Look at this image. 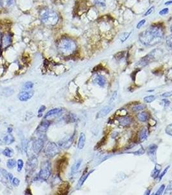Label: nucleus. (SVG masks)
Returning a JSON list of instances; mask_svg holds the SVG:
<instances>
[{
	"label": "nucleus",
	"mask_w": 172,
	"mask_h": 195,
	"mask_svg": "<svg viewBox=\"0 0 172 195\" xmlns=\"http://www.w3.org/2000/svg\"><path fill=\"white\" fill-rule=\"evenodd\" d=\"M164 32L163 27L159 26H150L139 35V40L147 46H153L163 41Z\"/></svg>",
	"instance_id": "1"
},
{
	"label": "nucleus",
	"mask_w": 172,
	"mask_h": 195,
	"mask_svg": "<svg viewBox=\"0 0 172 195\" xmlns=\"http://www.w3.org/2000/svg\"><path fill=\"white\" fill-rule=\"evenodd\" d=\"M77 48L76 42L68 37L62 38L57 44V48L60 54L64 56L72 55L76 51Z\"/></svg>",
	"instance_id": "2"
},
{
	"label": "nucleus",
	"mask_w": 172,
	"mask_h": 195,
	"mask_svg": "<svg viewBox=\"0 0 172 195\" xmlns=\"http://www.w3.org/2000/svg\"><path fill=\"white\" fill-rule=\"evenodd\" d=\"M40 16L42 22L47 26H55L59 20V16L58 14L49 9H44L42 10Z\"/></svg>",
	"instance_id": "3"
},
{
	"label": "nucleus",
	"mask_w": 172,
	"mask_h": 195,
	"mask_svg": "<svg viewBox=\"0 0 172 195\" xmlns=\"http://www.w3.org/2000/svg\"><path fill=\"white\" fill-rule=\"evenodd\" d=\"M161 54H162V51L160 50V49H154V50L150 52L149 54L141 59V61L138 62V65H139L140 66H144L149 63L157 61V59L160 57Z\"/></svg>",
	"instance_id": "4"
},
{
	"label": "nucleus",
	"mask_w": 172,
	"mask_h": 195,
	"mask_svg": "<svg viewBox=\"0 0 172 195\" xmlns=\"http://www.w3.org/2000/svg\"><path fill=\"white\" fill-rule=\"evenodd\" d=\"M51 169L50 163L47 161L42 164L40 169V173H39V178L42 180H47L51 176Z\"/></svg>",
	"instance_id": "5"
},
{
	"label": "nucleus",
	"mask_w": 172,
	"mask_h": 195,
	"mask_svg": "<svg viewBox=\"0 0 172 195\" xmlns=\"http://www.w3.org/2000/svg\"><path fill=\"white\" fill-rule=\"evenodd\" d=\"M60 152V149L57 145L54 143H49L45 148V154L48 157H55Z\"/></svg>",
	"instance_id": "6"
},
{
	"label": "nucleus",
	"mask_w": 172,
	"mask_h": 195,
	"mask_svg": "<svg viewBox=\"0 0 172 195\" xmlns=\"http://www.w3.org/2000/svg\"><path fill=\"white\" fill-rule=\"evenodd\" d=\"M38 163V161L36 157L35 156H32V157L28 159L27 163L26 166V171L27 172H31L36 169Z\"/></svg>",
	"instance_id": "7"
},
{
	"label": "nucleus",
	"mask_w": 172,
	"mask_h": 195,
	"mask_svg": "<svg viewBox=\"0 0 172 195\" xmlns=\"http://www.w3.org/2000/svg\"><path fill=\"white\" fill-rule=\"evenodd\" d=\"M157 148H158L157 145L155 144H152L149 145L148 149H147V154H148V155L149 156V158L151 159V160L153 162L156 161V159H157L156 155H157Z\"/></svg>",
	"instance_id": "8"
},
{
	"label": "nucleus",
	"mask_w": 172,
	"mask_h": 195,
	"mask_svg": "<svg viewBox=\"0 0 172 195\" xmlns=\"http://www.w3.org/2000/svg\"><path fill=\"white\" fill-rule=\"evenodd\" d=\"M12 42V37H10V34H5L1 38V47L3 49H5L8 48L11 44Z\"/></svg>",
	"instance_id": "9"
},
{
	"label": "nucleus",
	"mask_w": 172,
	"mask_h": 195,
	"mask_svg": "<svg viewBox=\"0 0 172 195\" xmlns=\"http://www.w3.org/2000/svg\"><path fill=\"white\" fill-rule=\"evenodd\" d=\"M43 147H44V141L42 139H39L36 141H34L33 144V151L36 154H39L42 150Z\"/></svg>",
	"instance_id": "10"
},
{
	"label": "nucleus",
	"mask_w": 172,
	"mask_h": 195,
	"mask_svg": "<svg viewBox=\"0 0 172 195\" xmlns=\"http://www.w3.org/2000/svg\"><path fill=\"white\" fill-rule=\"evenodd\" d=\"M33 96V93L23 91L18 94V99L21 102H26L29 100Z\"/></svg>",
	"instance_id": "11"
},
{
	"label": "nucleus",
	"mask_w": 172,
	"mask_h": 195,
	"mask_svg": "<svg viewBox=\"0 0 172 195\" xmlns=\"http://www.w3.org/2000/svg\"><path fill=\"white\" fill-rule=\"evenodd\" d=\"M112 109H113V107H111V106H105V107L102 108L101 110H100V111L97 113L96 118H102V117L106 116L112 111Z\"/></svg>",
	"instance_id": "12"
},
{
	"label": "nucleus",
	"mask_w": 172,
	"mask_h": 195,
	"mask_svg": "<svg viewBox=\"0 0 172 195\" xmlns=\"http://www.w3.org/2000/svg\"><path fill=\"white\" fill-rule=\"evenodd\" d=\"M119 124L122 126H128L130 125L132 122V118L130 116L120 117L119 120Z\"/></svg>",
	"instance_id": "13"
},
{
	"label": "nucleus",
	"mask_w": 172,
	"mask_h": 195,
	"mask_svg": "<svg viewBox=\"0 0 172 195\" xmlns=\"http://www.w3.org/2000/svg\"><path fill=\"white\" fill-rule=\"evenodd\" d=\"M82 161V159H79V160H78L74 163V164L72 166V167H71V176L74 175L75 174L78 172V169H80V166H81Z\"/></svg>",
	"instance_id": "14"
},
{
	"label": "nucleus",
	"mask_w": 172,
	"mask_h": 195,
	"mask_svg": "<svg viewBox=\"0 0 172 195\" xmlns=\"http://www.w3.org/2000/svg\"><path fill=\"white\" fill-rule=\"evenodd\" d=\"M162 171V166L159 164H156L155 168L153 169V170L152 172V177L153 178H157L159 177L160 172Z\"/></svg>",
	"instance_id": "15"
},
{
	"label": "nucleus",
	"mask_w": 172,
	"mask_h": 195,
	"mask_svg": "<svg viewBox=\"0 0 172 195\" xmlns=\"http://www.w3.org/2000/svg\"><path fill=\"white\" fill-rule=\"evenodd\" d=\"M148 137V129H147L146 127H144V128H142L141 132H140L139 135H138L139 141L141 142H144L147 139Z\"/></svg>",
	"instance_id": "16"
},
{
	"label": "nucleus",
	"mask_w": 172,
	"mask_h": 195,
	"mask_svg": "<svg viewBox=\"0 0 172 195\" xmlns=\"http://www.w3.org/2000/svg\"><path fill=\"white\" fill-rule=\"evenodd\" d=\"M95 81L100 87H104L106 84V79L105 77L101 75H97L96 76Z\"/></svg>",
	"instance_id": "17"
},
{
	"label": "nucleus",
	"mask_w": 172,
	"mask_h": 195,
	"mask_svg": "<svg viewBox=\"0 0 172 195\" xmlns=\"http://www.w3.org/2000/svg\"><path fill=\"white\" fill-rule=\"evenodd\" d=\"M49 126V122L48 121H43L38 128V132L40 133H45L47 130Z\"/></svg>",
	"instance_id": "18"
},
{
	"label": "nucleus",
	"mask_w": 172,
	"mask_h": 195,
	"mask_svg": "<svg viewBox=\"0 0 172 195\" xmlns=\"http://www.w3.org/2000/svg\"><path fill=\"white\" fill-rule=\"evenodd\" d=\"M85 143V135L84 133H81L79 137V139H78V148L79 150H82L83 149Z\"/></svg>",
	"instance_id": "19"
},
{
	"label": "nucleus",
	"mask_w": 172,
	"mask_h": 195,
	"mask_svg": "<svg viewBox=\"0 0 172 195\" xmlns=\"http://www.w3.org/2000/svg\"><path fill=\"white\" fill-rule=\"evenodd\" d=\"M137 119L142 122H146L147 120L149 119V115L148 113L145 111H142L141 113H138L137 115Z\"/></svg>",
	"instance_id": "20"
},
{
	"label": "nucleus",
	"mask_w": 172,
	"mask_h": 195,
	"mask_svg": "<svg viewBox=\"0 0 172 195\" xmlns=\"http://www.w3.org/2000/svg\"><path fill=\"white\" fill-rule=\"evenodd\" d=\"M93 171H91L90 172H86L85 174H84L82 176V177L80 178V179L79 180V181H78V186L80 187L81 186L83 185V184L84 183V182H85V180L87 179V178L89 177V176L92 173Z\"/></svg>",
	"instance_id": "21"
},
{
	"label": "nucleus",
	"mask_w": 172,
	"mask_h": 195,
	"mask_svg": "<svg viewBox=\"0 0 172 195\" xmlns=\"http://www.w3.org/2000/svg\"><path fill=\"white\" fill-rule=\"evenodd\" d=\"M73 136L69 137L66 141H63L62 142H61L60 145L61 146H62L65 148H67L71 146V144L73 143Z\"/></svg>",
	"instance_id": "22"
},
{
	"label": "nucleus",
	"mask_w": 172,
	"mask_h": 195,
	"mask_svg": "<svg viewBox=\"0 0 172 195\" xmlns=\"http://www.w3.org/2000/svg\"><path fill=\"white\" fill-rule=\"evenodd\" d=\"M62 111V109H59V108H56V109H53L50 110L47 113V114L45 116V118H47L49 117H51L52 116H54L55 115H58L59 113Z\"/></svg>",
	"instance_id": "23"
},
{
	"label": "nucleus",
	"mask_w": 172,
	"mask_h": 195,
	"mask_svg": "<svg viewBox=\"0 0 172 195\" xmlns=\"http://www.w3.org/2000/svg\"><path fill=\"white\" fill-rule=\"evenodd\" d=\"M14 93V91L11 88H3L1 91V94L5 96H11Z\"/></svg>",
	"instance_id": "24"
},
{
	"label": "nucleus",
	"mask_w": 172,
	"mask_h": 195,
	"mask_svg": "<svg viewBox=\"0 0 172 195\" xmlns=\"http://www.w3.org/2000/svg\"><path fill=\"white\" fill-rule=\"evenodd\" d=\"M14 141H15V139H14V137L12 135H11L10 134L8 135H6L4 137V142L6 144H12V143H14Z\"/></svg>",
	"instance_id": "25"
},
{
	"label": "nucleus",
	"mask_w": 172,
	"mask_h": 195,
	"mask_svg": "<svg viewBox=\"0 0 172 195\" xmlns=\"http://www.w3.org/2000/svg\"><path fill=\"white\" fill-rule=\"evenodd\" d=\"M14 2L15 0H2L3 5L5 7H10L14 5Z\"/></svg>",
	"instance_id": "26"
},
{
	"label": "nucleus",
	"mask_w": 172,
	"mask_h": 195,
	"mask_svg": "<svg viewBox=\"0 0 172 195\" xmlns=\"http://www.w3.org/2000/svg\"><path fill=\"white\" fill-rule=\"evenodd\" d=\"M33 86H34V83L33 82H31V81H27V82H26L23 85L22 89L23 91H27L28 90H31V88L33 87Z\"/></svg>",
	"instance_id": "27"
},
{
	"label": "nucleus",
	"mask_w": 172,
	"mask_h": 195,
	"mask_svg": "<svg viewBox=\"0 0 172 195\" xmlns=\"http://www.w3.org/2000/svg\"><path fill=\"white\" fill-rule=\"evenodd\" d=\"M145 108H146V105H145L139 104V105H135L134 107L132 108V111H134V112H138V111H142V110H144Z\"/></svg>",
	"instance_id": "28"
},
{
	"label": "nucleus",
	"mask_w": 172,
	"mask_h": 195,
	"mask_svg": "<svg viewBox=\"0 0 172 195\" xmlns=\"http://www.w3.org/2000/svg\"><path fill=\"white\" fill-rule=\"evenodd\" d=\"M3 154L5 156L7 157H12V155H13V151L12 149L9 148H5L3 152Z\"/></svg>",
	"instance_id": "29"
},
{
	"label": "nucleus",
	"mask_w": 172,
	"mask_h": 195,
	"mask_svg": "<svg viewBox=\"0 0 172 195\" xmlns=\"http://www.w3.org/2000/svg\"><path fill=\"white\" fill-rule=\"evenodd\" d=\"M16 164V161L14 160V159H9V160L7 161V166L9 169H12L15 167Z\"/></svg>",
	"instance_id": "30"
},
{
	"label": "nucleus",
	"mask_w": 172,
	"mask_h": 195,
	"mask_svg": "<svg viewBox=\"0 0 172 195\" xmlns=\"http://www.w3.org/2000/svg\"><path fill=\"white\" fill-rule=\"evenodd\" d=\"M155 98L156 97L154 95H149L144 98V101L147 103V104H149V103H152L153 101H155Z\"/></svg>",
	"instance_id": "31"
},
{
	"label": "nucleus",
	"mask_w": 172,
	"mask_h": 195,
	"mask_svg": "<svg viewBox=\"0 0 172 195\" xmlns=\"http://www.w3.org/2000/svg\"><path fill=\"white\" fill-rule=\"evenodd\" d=\"M131 34V32H129V33H124L122 34L120 37V41L122 42H124L129 37H130Z\"/></svg>",
	"instance_id": "32"
},
{
	"label": "nucleus",
	"mask_w": 172,
	"mask_h": 195,
	"mask_svg": "<svg viewBox=\"0 0 172 195\" xmlns=\"http://www.w3.org/2000/svg\"><path fill=\"white\" fill-rule=\"evenodd\" d=\"M166 44L168 47L172 48V34L168 35L166 38Z\"/></svg>",
	"instance_id": "33"
},
{
	"label": "nucleus",
	"mask_w": 172,
	"mask_h": 195,
	"mask_svg": "<svg viewBox=\"0 0 172 195\" xmlns=\"http://www.w3.org/2000/svg\"><path fill=\"white\" fill-rule=\"evenodd\" d=\"M95 4L98 6L102 7H105L106 1H105V0H96Z\"/></svg>",
	"instance_id": "34"
},
{
	"label": "nucleus",
	"mask_w": 172,
	"mask_h": 195,
	"mask_svg": "<svg viewBox=\"0 0 172 195\" xmlns=\"http://www.w3.org/2000/svg\"><path fill=\"white\" fill-rule=\"evenodd\" d=\"M170 167V166H168V167H166V168L165 169H164V171L162 172V173H161L160 174H159V177H158V178H159V181H160L161 180L163 179V176L166 174V172L168 171V170H169Z\"/></svg>",
	"instance_id": "35"
},
{
	"label": "nucleus",
	"mask_w": 172,
	"mask_h": 195,
	"mask_svg": "<svg viewBox=\"0 0 172 195\" xmlns=\"http://www.w3.org/2000/svg\"><path fill=\"white\" fill-rule=\"evenodd\" d=\"M23 161L22 159H18L17 161V171L20 172L23 169Z\"/></svg>",
	"instance_id": "36"
},
{
	"label": "nucleus",
	"mask_w": 172,
	"mask_h": 195,
	"mask_svg": "<svg viewBox=\"0 0 172 195\" xmlns=\"http://www.w3.org/2000/svg\"><path fill=\"white\" fill-rule=\"evenodd\" d=\"M166 133L169 135L170 136H172V124H170V125H168L165 130Z\"/></svg>",
	"instance_id": "37"
},
{
	"label": "nucleus",
	"mask_w": 172,
	"mask_h": 195,
	"mask_svg": "<svg viewBox=\"0 0 172 195\" xmlns=\"http://www.w3.org/2000/svg\"><path fill=\"white\" fill-rule=\"evenodd\" d=\"M164 189H165V185H161L160 187H159V189H158V191H157L155 194L156 195H160V194H162L163 193H164Z\"/></svg>",
	"instance_id": "38"
},
{
	"label": "nucleus",
	"mask_w": 172,
	"mask_h": 195,
	"mask_svg": "<svg viewBox=\"0 0 172 195\" xmlns=\"http://www.w3.org/2000/svg\"><path fill=\"white\" fill-rule=\"evenodd\" d=\"M172 192V182L169 183V185H168L167 189L165 191V194H171Z\"/></svg>",
	"instance_id": "39"
},
{
	"label": "nucleus",
	"mask_w": 172,
	"mask_h": 195,
	"mask_svg": "<svg viewBox=\"0 0 172 195\" xmlns=\"http://www.w3.org/2000/svg\"><path fill=\"white\" fill-rule=\"evenodd\" d=\"M20 180L17 179V178H14L12 179V185L14 186V187H17L19 185V184H20Z\"/></svg>",
	"instance_id": "40"
},
{
	"label": "nucleus",
	"mask_w": 172,
	"mask_h": 195,
	"mask_svg": "<svg viewBox=\"0 0 172 195\" xmlns=\"http://www.w3.org/2000/svg\"><path fill=\"white\" fill-rule=\"evenodd\" d=\"M169 12V9L168 8H164L163 10H161L159 12V15L163 16V15H166Z\"/></svg>",
	"instance_id": "41"
},
{
	"label": "nucleus",
	"mask_w": 172,
	"mask_h": 195,
	"mask_svg": "<svg viewBox=\"0 0 172 195\" xmlns=\"http://www.w3.org/2000/svg\"><path fill=\"white\" fill-rule=\"evenodd\" d=\"M154 9H155V7H152L151 8H149L148 10H147V11L145 13V14L144 15V16H148L149 15H151V14L153 12V10H154Z\"/></svg>",
	"instance_id": "42"
},
{
	"label": "nucleus",
	"mask_w": 172,
	"mask_h": 195,
	"mask_svg": "<svg viewBox=\"0 0 172 195\" xmlns=\"http://www.w3.org/2000/svg\"><path fill=\"white\" fill-rule=\"evenodd\" d=\"M146 23V20H142L141 21H140V22L138 23L137 26V29H140V28H141V27Z\"/></svg>",
	"instance_id": "43"
},
{
	"label": "nucleus",
	"mask_w": 172,
	"mask_h": 195,
	"mask_svg": "<svg viewBox=\"0 0 172 195\" xmlns=\"http://www.w3.org/2000/svg\"><path fill=\"white\" fill-rule=\"evenodd\" d=\"M172 96V91H169V92H167V93H164L163 94L161 95V96L163 97H165V98H168V97H170Z\"/></svg>",
	"instance_id": "44"
},
{
	"label": "nucleus",
	"mask_w": 172,
	"mask_h": 195,
	"mask_svg": "<svg viewBox=\"0 0 172 195\" xmlns=\"http://www.w3.org/2000/svg\"><path fill=\"white\" fill-rule=\"evenodd\" d=\"M117 92H114V93H113V94L112 95V98H111L110 99V101H109V103L110 104H112V102H113L114 100H116V98H117Z\"/></svg>",
	"instance_id": "45"
},
{
	"label": "nucleus",
	"mask_w": 172,
	"mask_h": 195,
	"mask_svg": "<svg viewBox=\"0 0 172 195\" xmlns=\"http://www.w3.org/2000/svg\"><path fill=\"white\" fill-rule=\"evenodd\" d=\"M45 109H46V107H45V105H42L41 107H40V109H39V110H38V113H42V112H44L45 110Z\"/></svg>",
	"instance_id": "46"
},
{
	"label": "nucleus",
	"mask_w": 172,
	"mask_h": 195,
	"mask_svg": "<svg viewBox=\"0 0 172 195\" xmlns=\"http://www.w3.org/2000/svg\"><path fill=\"white\" fill-rule=\"evenodd\" d=\"M7 178L9 179L10 182H11L13 179V176L11 173H8V176H7Z\"/></svg>",
	"instance_id": "47"
},
{
	"label": "nucleus",
	"mask_w": 172,
	"mask_h": 195,
	"mask_svg": "<svg viewBox=\"0 0 172 195\" xmlns=\"http://www.w3.org/2000/svg\"><path fill=\"white\" fill-rule=\"evenodd\" d=\"M26 194H31V191L29 189H28L26 191Z\"/></svg>",
	"instance_id": "48"
},
{
	"label": "nucleus",
	"mask_w": 172,
	"mask_h": 195,
	"mask_svg": "<svg viewBox=\"0 0 172 195\" xmlns=\"http://www.w3.org/2000/svg\"><path fill=\"white\" fill-rule=\"evenodd\" d=\"M171 3H172V0H171V1H168L166 2L165 3V5H170V4H171Z\"/></svg>",
	"instance_id": "49"
},
{
	"label": "nucleus",
	"mask_w": 172,
	"mask_h": 195,
	"mask_svg": "<svg viewBox=\"0 0 172 195\" xmlns=\"http://www.w3.org/2000/svg\"><path fill=\"white\" fill-rule=\"evenodd\" d=\"M170 31H171V33H172V25H171V27H170Z\"/></svg>",
	"instance_id": "50"
},
{
	"label": "nucleus",
	"mask_w": 172,
	"mask_h": 195,
	"mask_svg": "<svg viewBox=\"0 0 172 195\" xmlns=\"http://www.w3.org/2000/svg\"><path fill=\"white\" fill-rule=\"evenodd\" d=\"M0 162H1V159H0Z\"/></svg>",
	"instance_id": "51"
}]
</instances>
